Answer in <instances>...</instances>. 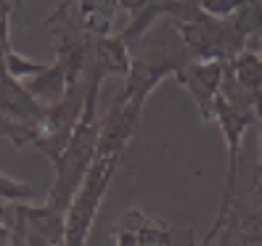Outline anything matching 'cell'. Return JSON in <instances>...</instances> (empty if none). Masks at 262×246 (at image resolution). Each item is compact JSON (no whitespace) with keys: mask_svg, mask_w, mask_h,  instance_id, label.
<instances>
[{"mask_svg":"<svg viewBox=\"0 0 262 246\" xmlns=\"http://www.w3.org/2000/svg\"><path fill=\"white\" fill-rule=\"evenodd\" d=\"M67 87H69L67 72H64V66H61L58 61L48 64V69H45V72L29 77V85H27V90L35 98H48V101H58L61 96L67 93Z\"/></svg>","mask_w":262,"mask_h":246,"instance_id":"8fae6325","label":"cell"},{"mask_svg":"<svg viewBox=\"0 0 262 246\" xmlns=\"http://www.w3.org/2000/svg\"><path fill=\"white\" fill-rule=\"evenodd\" d=\"M112 236L117 246H193L191 230H178L143 209L122 212L112 228Z\"/></svg>","mask_w":262,"mask_h":246,"instance_id":"5b68a950","label":"cell"},{"mask_svg":"<svg viewBox=\"0 0 262 246\" xmlns=\"http://www.w3.org/2000/svg\"><path fill=\"white\" fill-rule=\"evenodd\" d=\"M257 111H254V93L244 90L230 69L225 66V80L217 101H214V122L220 125L225 135V146H228V172H225V186H223V202L230 204L238 188V159H241V143L244 135L254 125Z\"/></svg>","mask_w":262,"mask_h":246,"instance_id":"7a4b0ae2","label":"cell"},{"mask_svg":"<svg viewBox=\"0 0 262 246\" xmlns=\"http://www.w3.org/2000/svg\"><path fill=\"white\" fill-rule=\"evenodd\" d=\"M230 74H233V80L244 87L249 90V93H257L262 90V56H257L254 51H241L233 61L228 64Z\"/></svg>","mask_w":262,"mask_h":246,"instance_id":"7c38bea8","label":"cell"},{"mask_svg":"<svg viewBox=\"0 0 262 246\" xmlns=\"http://www.w3.org/2000/svg\"><path fill=\"white\" fill-rule=\"evenodd\" d=\"M228 207H230V204H220L217 217H214L212 228H209L207 233H204V238L199 241V246H212V243H214V238H217V236L223 233V228H225V217H228Z\"/></svg>","mask_w":262,"mask_h":246,"instance_id":"e0dca14e","label":"cell"},{"mask_svg":"<svg viewBox=\"0 0 262 246\" xmlns=\"http://www.w3.org/2000/svg\"><path fill=\"white\" fill-rule=\"evenodd\" d=\"M119 156H98L90 167L88 177L82 180L80 191L74 193L69 212H67V230H64V246H85L93 230L96 214L103 204V196L109 191V183L117 172Z\"/></svg>","mask_w":262,"mask_h":246,"instance_id":"3957f363","label":"cell"},{"mask_svg":"<svg viewBox=\"0 0 262 246\" xmlns=\"http://www.w3.org/2000/svg\"><path fill=\"white\" fill-rule=\"evenodd\" d=\"M138 45L141 48H138V53H133V66H130V74L125 77V87H122L119 98H125L135 109L143 111V106L154 90L167 77H175L193 58L188 48L183 45V37L178 35V29L175 32L164 29L157 40H151L146 35Z\"/></svg>","mask_w":262,"mask_h":246,"instance_id":"6da1fadb","label":"cell"},{"mask_svg":"<svg viewBox=\"0 0 262 246\" xmlns=\"http://www.w3.org/2000/svg\"><path fill=\"white\" fill-rule=\"evenodd\" d=\"M119 0H80V24L93 37L109 35Z\"/></svg>","mask_w":262,"mask_h":246,"instance_id":"30bf717a","label":"cell"},{"mask_svg":"<svg viewBox=\"0 0 262 246\" xmlns=\"http://www.w3.org/2000/svg\"><path fill=\"white\" fill-rule=\"evenodd\" d=\"M141 119H143L141 109H135L133 103L117 96L112 101V109L101 119L96 159L98 156H119L122 159V153L130 146V141L141 132Z\"/></svg>","mask_w":262,"mask_h":246,"instance_id":"8992f818","label":"cell"},{"mask_svg":"<svg viewBox=\"0 0 262 246\" xmlns=\"http://www.w3.org/2000/svg\"><path fill=\"white\" fill-rule=\"evenodd\" d=\"M85 98H88V74H85V80L80 85L67 87V93L58 101L45 106L37 151L45 159H51V164H56L61 159V153H64V148L69 146V138H72L77 122H80V117H82Z\"/></svg>","mask_w":262,"mask_h":246,"instance_id":"277c9868","label":"cell"},{"mask_svg":"<svg viewBox=\"0 0 262 246\" xmlns=\"http://www.w3.org/2000/svg\"><path fill=\"white\" fill-rule=\"evenodd\" d=\"M225 66L228 64H223V61H191V64H186L175 74L178 82L191 93L204 122L214 119V101H217L220 90H223Z\"/></svg>","mask_w":262,"mask_h":246,"instance_id":"52a82bcc","label":"cell"},{"mask_svg":"<svg viewBox=\"0 0 262 246\" xmlns=\"http://www.w3.org/2000/svg\"><path fill=\"white\" fill-rule=\"evenodd\" d=\"M0 246H11V230L0 225Z\"/></svg>","mask_w":262,"mask_h":246,"instance_id":"ac0fdd59","label":"cell"},{"mask_svg":"<svg viewBox=\"0 0 262 246\" xmlns=\"http://www.w3.org/2000/svg\"><path fill=\"white\" fill-rule=\"evenodd\" d=\"M93 69L103 77H127L133 66V51L122 35H101L93 42Z\"/></svg>","mask_w":262,"mask_h":246,"instance_id":"9c48e42d","label":"cell"},{"mask_svg":"<svg viewBox=\"0 0 262 246\" xmlns=\"http://www.w3.org/2000/svg\"><path fill=\"white\" fill-rule=\"evenodd\" d=\"M0 138H6V141L13 143L16 148H27V146L37 148V143H40V125L21 122V119H11V117L0 114Z\"/></svg>","mask_w":262,"mask_h":246,"instance_id":"4fadbf2b","label":"cell"},{"mask_svg":"<svg viewBox=\"0 0 262 246\" xmlns=\"http://www.w3.org/2000/svg\"><path fill=\"white\" fill-rule=\"evenodd\" d=\"M32 193H35L32 183L13 180V177L0 172V196H3V198H11V202H24V198H32Z\"/></svg>","mask_w":262,"mask_h":246,"instance_id":"2e32d148","label":"cell"},{"mask_svg":"<svg viewBox=\"0 0 262 246\" xmlns=\"http://www.w3.org/2000/svg\"><path fill=\"white\" fill-rule=\"evenodd\" d=\"M0 114L21 122H32V125H42L45 106L40 98H35L27 90V85L19 82V77L8 74V69L0 72Z\"/></svg>","mask_w":262,"mask_h":246,"instance_id":"ba28073f","label":"cell"},{"mask_svg":"<svg viewBox=\"0 0 262 246\" xmlns=\"http://www.w3.org/2000/svg\"><path fill=\"white\" fill-rule=\"evenodd\" d=\"M6 69H8V74H13V77H35V74H40V72H45L48 69V64H40V61H29V58H24V56H19L16 51H8L6 53Z\"/></svg>","mask_w":262,"mask_h":246,"instance_id":"5bb4252c","label":"cell"},{"mask_svg":"<svg viewBox=\"0 0 262 246\" xmlns=\"http://www.w3.org/2000/svg\"><path fill=\"white\" fill-rule=\"evenodd\" d=\"M199 8L212 13V16H217V19H228V16H233V13H238L246 3H252V0H196Z\"/></svg>","mask_w":262,"mask_h":246,"instance_id":"9a60e30c","label":"cell"}]
</instances>
